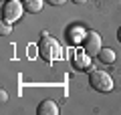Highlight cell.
Instances as JSON below:
<instances>
[{
  "mask_svg": "<svg viewBox=\"0 0 121 115\" xmlns=\"http://www.w3.org/2000/svg\"><path fill=\"white\" fill-rule=\"evenodd\" d=\"M39 55L43 57L47 63H52V61L60 59V44L56 43L52 36H48V34L44 32L43 38H40V43H39Z\"/></svg>",
  "mask_w": 121,
  "mask_h": 115,
  "instance_id": "cell-1",
  "label": "cell"
},
{
  "mask_svg": "<svg viewBox=\"0 0 121 115\" xmlns=\"http://www.w3.org/2000/svg\"><path fill=\"white\" fill-rule=\"evenodd\" d=\"M89 85L99 93H109L113 89V79L105 71H91L89 75Z\"/></svg>",
  "mask_w": 121,
  "mask_h": 115,
  "instance_id": "cell-2",
  "label": "cell"
},
{
  "mask_svg": "<svg viewBox=\"0 0 121 115\" xmlns=\"http://www.w3.org/2000/svg\"><path fill=\"white\" fill-rule=\"evenodd\" d=\"M24 10L26 8L20 0H6L4 6H2V20L4 22H16V20H20Z\"/></svg>",
  "mask_w": 121,
  "mask_h": 115,
  "instance_id": "cell-3",
  "label": "cell"
},
{
  "mask_svg": "<svg viewBox=\"0 0 121 115\" xmlns=\"http://www.w3.org/2000/svg\"><path fill=\"white\" fill-rule=\"evenodd\" d=\"M101 40L103 38L99 36V34L95 32V30H89V32L85 34V40H83V47H85V53L89 57H93V55H99V51L103 47H101Z\"/></svg>",
  "mask_w": 121,
  "mask_h": 115,
  "instance_id": "cell-4",
  "label": "cell"
},
{
  "mask_svg": "<svg viewBox=\"0 0 121 115\" xmlns=\"http://www.w3.org/2000/svg\"><path fill=\"white\" fill-rule=\"evenodd\" d=\"M36 111H39V115H59V105L52 99H44Z\"/></svg>",
  "mask_w": 121,
  "mask_h": 115,
  "instance_id": "cell-5",
  "label": "cell"
},
{
  "mask_svg": "<svg viewBox=\"0 0 121 115\" xmlns=\"http://www.w3.org/2000/svg\"><path fill=\"white\" fill-rule=\"evenodd\" d=\"M97 57H99V61H101L103 65H113V63L117 61V55H115L113 49H101Z\"/></svg>",
  "mask_w": 121,
  "mask_h": 115,
  "instance_id": "cell-6",
  "label": "cell"
},
{
  "mask_svg": "<svg viewBox=\"0 0 121 115\" xmlns=\"http://www.w3.org/2000/svg\"><path fill=\"white\" fill-rule=\"evenodd\" d=\"M22 4H24L26 12H32V14L43 10V0H22Z\"/></svg>",
  "mask_w": 121,
  "mask_h": 115,
  "instance_id": "cell-7",
  "label": "cell"
},
{
  "mask_svg": "<svg viewBox=\"0 0 121 115\" xmlns=\"http://www.w3.org/2000/svg\"><path fill=\"white\" fill-rule=\"evenodd\" d=\"M69 32H71V36H73V38H71L73 43H81V40H85V34H87V32H83V30L79 28V26H75V28H71Z\"/></svg>",
  "mask_w": 121,
  "mask_h": 115,
  "instance_id": "cell-8",
  "label": "cell"
},
{
  "mask_svg": "<svg viewBox=\"0 0 121 115\" xmlns=\"http://www.w3.org/2000/svg\"><path fill=\"white\" fill-rule=\"evenodd\" d=\"M77 67L79 69L89 67V55H87V53H79V55H77Z\"/></svg>",
  "mask_w": 121,
  "mask_h": 115,
  "instance_id": "cell-9",
  "label": "cell"
},
{
  "mask_svg": "<svg viewBox=\"0 0 121 115\" xmlns=\"http://www.w3.org/2000/svg\"><path fill=\"white\" fill-rule=\"evenodd\" d=\"M10 30H12L10 22H6V24H4V20H2V26H0V34H2V36H4V34H10Z\"/></svg>",
  "mask_w": 121,
  "mask_h": 115,
  "instance_id": "cell-10",
  "label": "cell"
},
{
  "mask_svg": "<svg viewBox=\"0 0 121 115\" xmlns=\"http://www.w3.org/2000/svg\"><path fill=\"white\" fill-rule=\"evenodd\" d=\"M47 2H48V4H52V6H63L67 0H47Z\"/></svg>",
  "mask_w": 121,
  "mask_h": 115,
  "instance_id": "cell-11",
  "label": "cell"
},
{
  "mask_svg": "<svg viewBox=\"0 0 121 115\" xmlns=\"http://www.w3.org/2000/svg\"><path fill=\"white\" fill-rule=\"evenodd\" d=\"M0 99H2V103H4L6 99H8V95H6V91H2V93H0Z\"/></svg>",
  "mask_w": 121,
  "mask_h": 115,
  "instance_id": "cell-12",
  "label": "cell"
},
{
  "mask_svg": "<svg viewBox=\"0 0 121 115\" xmlns=\"http://www.w3.org/2000/svg\"><path fill=\"white\" fill-rule=\"evenodd\" d=\"M73 2H75V4H85L87 0H73Z\"/></svg>",
  "mask_w": 121,
  "mask_h": 115,
  "instance_id": "cell-13",
  "label": "cell"
},
{
  "mask_svg": "<svg viewBox=\"0 0 121 115\" xmlns=\"http://www.w3.org/2000/svg\"><path fill=\"white\" fill-rule=\"evenodd\" d=\"M117 38H119V43H121V26H119V30H117Z\"/></svg>",
  "mask_w": 121,
  "mask_h": 115,
  "instance_id": "cell-14",
  "label": "cell"
},
{
  "mask_svg": "<svg viewBox=\"0 0 121 115\" xmlns=\"http://www.w3.org/2000/svg\"><path fill=\"white\" fill-rule=\"evenodd\" d=\"M2 2H6V0H2Z\"/></svg>",
  "mask_w": 121,
  "mask_h": 115,
  "instance_id": "cell-15",
  "label": "cell"
}]
</instances>
